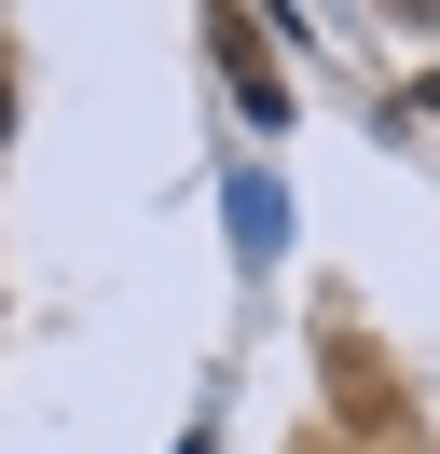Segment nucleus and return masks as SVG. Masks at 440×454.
Masks as SVG:
<instances>
[{"label": "nucleus", "instance_id": "1", "mask_svg": "<svg viewBox=\"0 0 440 454\" xmlns=\"http://www.w3.org/2000/svg\"><path fill=\"white\" fill-rule=\"evenodd\" d=\"M412 111H427V124H440V69H427V97H412Z\"/></svg>", "mask_w": 440, "mask_h": 454}, {"label": "nucleus", "instance_id": "2", "mask_svg": "<svg viewBox=\"0 0 440 454\" xmlns=\"http://www.w3.org/2000/svg\"><path fill=\"white\" fill-rule=\"evenodd\" d=\"M0 124H14V83H0Z\"/></svg>", "mask_w": 440, "mask_h": 454}]
</instances>
